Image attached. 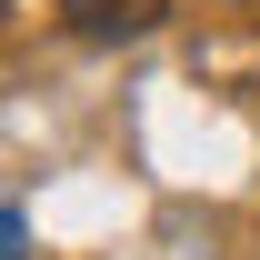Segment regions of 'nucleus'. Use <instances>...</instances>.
<instances>
[{
	"label": "nucleus",
	"instance_id": "nucleus-2",
	"mask_svg": "<svg viewBox=\"0 0 260 260\" xmlns=\"http://www.w3.org/2000/svg\"><path fill=\"white\" fill-rule=\"evenodd\" d=\"M250 10H260V0H250Z\"/></svg>",
	"mask_w": 260,
	"mask_h": 260
},
{
	"label": "nucleus",
	"instance_id": "nucleus-1",
	"mask_svg": "<svg viewBox=\"0 0 260 260\" xmlns=\"http://www.w3.org/2000/svg\"><path fill=\"white\" fill-rule=\"evenodd\" d=\"M160 10L170 0H60V20L80 40H140V30H160Z\"/></svg>",
	"mask_w": 260,
	"mask_h": 260
}]
</instances>
